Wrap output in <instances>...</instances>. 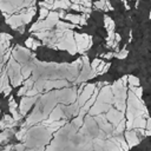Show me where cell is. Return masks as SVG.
<instances>
[{"label":"cell","mask_w":151,"mask_h":151,"mask_svg":"<svg viewBox=\"0 0 151 151\" xmlns=\"http://www.w3.org/2000/svg\"><path fill=\"white\" fill-rule=\"evenodd\" d=\"M94 88H96V86L93 85V84H90V85H87L86 87H85V90L83 91V93H81V96L79 97V99H78V105L81 107V106H84V104L91 98V96H92V93H93V91H94Z\"/></svg>","instance_id":"6da1fadb"},{"label":"cell","mask_w":151,"mask_h":151,"mask_svg":"<svg viewBox=\"0 0 151 151\" xmlns=\"http://www.w3.org/2000/svg\"><path fill=\"white\" fill-rule=\"evenodd\" d=\"M106 119L110 120L111 123H113L114 126H117L118 123L124 119V114H123V112H119V111H117L114 109H110L107 114H106Z\"/></svg>","instance_id":"7a4b0ae2"},{"label":"cell","mask_w":151,"mask_h":151,"mask_svg":"<svg viewBox=\"0 0 151 151\" xmlns=\"http://www.w3.org/2000/svg\"><path fill=\"white\" fill-rule=\"evenodd\" d=\"M126 142L129 143V144H127L129 147H132V146H134V145L138 144V138H137L134 131L130 130L129 132H126Z\"/></svg>","instance_id":"3957f363"},{"label":"cell","mask_w":151,"mask_h":151,"mask_svg":"<svg viewBox=\"0 0 151 151\" xmlns=\"http://www.w3.org/2000/svg\"><path fill=\"white\" fill-rule=\"evenodd\" d=\"M71 0H54L53 2V8H60V9H66L71 7Z\"/></svg>","instance_id":"277c9868"},{"label":"cell","mask_w":151,"mask_h":151,"mask_svg":"<svg viewBox=\"0 0 151 151\" xmlns=\"http://www.w3.org/2000/svg\"><path fill=\"white\" fill-rule=\"evenodd\" d=\"M61 117H64V114H63V112H61V109H60V106H57L53 111H52V113L50 114V120L51 122H57V120H59Z\"/></svg>","instance_id":"5b68a950"},{"label":"cell","mask_w":151,"mask_h":151,"mask_svg":"<svg viewBox=\"0 0 151 151\" xmlns=\"http://www.w3.org/2000/svg\"><path fill=\"white\" fill-rule=\"evenodd\" d=\"M146 127V119L144 117H136L133 120V129H145Z\"/></svg>","instance_id":"8992f818"},{"label":"cell","mask_w":151,"mask_h":151,"mask_svg":"<svg viewBox=\"0 0 151 151\" xmlns=\"http://www.w3.org/2000/svg\"><path fill=\"white\" fill-rule=\"evenodd\" d=\"M104 25H105V28L107 29V32H111L114 29V21L107 15L104 17Z\"/></svg>","instance_id":"52a82bcc"},{"label":"cell","mask_w":151,"mask_h":151,"mask_svg":"<svg viewBox=\"0 0 151 151\" xmlns=\"http://www.w3.org/2000/svg\"><path fill=\"white\" fill-rule=\"evenodd\" d=\"M64 19L70 20L73 25H78L80 22V15H78V14H66Z\"/></svg>","instance_id":"ba28073f"},{"label":"cell","mask_w":151,"mask_h":151,"mask_svg":"<svg viewBox=\"0 0 151 151\" xmlns=\"http://www.w3.org/2000/svg\"><path fill=\"white\" fill-rule=\"evenodd\" d=\"M76 25H73V24H68V22H65V21H58L57 22V28H60V29H72L73 27H74Z\"/></svg>","instance_id":"9c48e42d"},{"label":"cell","mask_w":151,"mask_h":151,"mask_svg":"<svg viewBox=\"0 0 151 151\" xmlns=\"http://www.w3.org/2000/svg\"><path fill=\"white\" fill-rule=\"evenodd\" d=\"M125 123H126V122H125L124 119H123L122 122H119V123H118V125L116 126V131H114V134H116V136L120 134V133H122V132H123V131L126 129V126H125Z\"/></svg>","instance_id":"30bf717a"},{"label":"cell","mask_w":151,"mask_h":151,"mask_svg":"<svg viewBox=\"0 0 151 151\" xmlns=\"http://www.w3.org/2000/svg\"><path fill=\"white\" fill-rule=\"evenodd\" d=\"M127 80L130 83V86H133V87H138L139 86V79L134 76H129L127 77Z\"/></svg>","instance_id":"8fae6325"},{"label":"cell","mask_w":151,"mask_h":151,"mask_svg":"<svg viewBox=\"0 0 151 151\" xmlns=\"http://www.w3.org/2000/svg\"><path fill=\"white\" fill-rule=\"evenodd\" d=\"M130 90L134 93V96L137 97V98H139V99H142V93H143V88L140 87V86H138V87H133V86H130Z\"/></svg>","instance_id":"7c38bea8"},{"label":"cell","mask_w":151,"mask_h":151,"mask_svg":"<svg viewBox=\"0 0 151 151\" xmlns=\"http://www.w3.org/2000/svg\"><path fill=\"white\" fill-rule=\"evenodd\" d=\"M46 19H48L53 22H58L59 21V14H58V12H50Z\"/></svg>","instance_id":"4fadbf2b"},{"label":"cell","mask_w":151,"mask_h":151,"mask_svg":"<svg viewBox=\"0 0 151 151\" xmlns=\"http://www.w3.org/2000/svg\"><path fill=\"white\" fill-rule=\"evenodd\" d=\"M105 2H106V0H99V1L94 2V7H96V8H98V9L107 11V9H106V6H105Z\"/></svg>","instance_id":"5bb4252c"},{"label":"cell","mask_w":151,"mask_h":151,"mask_svg":"<svg viewBox=\"0 0 151 151\" xmlns=\"http://www.w3.org/2000/svg\"><path fill=\"white\" fill-rule=\"evenodd\" d=\"M53 2H54V0H47V1L40 2V5H41V7H44V8L51 9V8H53Z\"/></svg>","instance_id":"9a60e30c"},{"label":"cell","mask_w":151,"mask_h":151,"mask_svg":"<svg viewBox=\"0 0 151 151\" xmlns=\"http://www.w3.org/2000/svg\"><path fill=\"white\" fill-rule=\"evenodd\" d=\"M100 129L104 130V132H110L112 130V125L109 124V123H103V124H99Z\"/></svg>","instance_id":"2e32d148"},{"label":"cell","mask_w":151,"mask_h":151,"mask_svg":"<svg viewBox=\"0 0 151 151\" xmlns=\"http://www.w3.org/2000/svg\"><path fill=\"white\" fill-rule=\"evenodd\" d=\"M48 9L47 8H44V7H41V9H40V20H44L45 18H47V15H48Z\"/></svg>","instance_id":"e0dca14e"},{"label":"cell","mask_w":151,"mask_h":151,"mask_svg":"<svg viewBox=\"0 0 151 151\" xmlns=\"http://www.w3.org/2000/svg\"><path fill=\"white\" fill-rule=\"evenodd\" d=\"M38 90L35 88V87H33V88H29L27 92H26V96L27 97H34V96H38Z\"/></svg>","instance_id":"ac0fdd59"},{"label":"cell","mask_w":151,"mask_h":151,"mask_svg":"<svg viewBox=\"0 0 151 151\" xmlns=\"http://www.w3.org/2000/svg\"><path fill=\"white\" fill-rule=\"evenodd\" d=\"M113 55L117 57V58H119V59H124V58L127 55V51H126V50H122L119 53H114Z\"/></svg>","instance_id":"d6986e66"},{"label":"cell","mask_w":151,"mask_h":151,"mask_svg":"<svg viewBox=\"0 0 151 151\" xmlns=\"http://www.w3.org/2000/svg\"><path fill=\"white\" fill-rule=\"evenodd\" d=\"M100 63H101V60H100V59H94V60L91 63V70L94 72V71H96V68L99 66V64H100Z\"/></svg>","instance_id":"ffe728a7"},{"label":"cell","mask_w":151,"mask_h":151,"mask_svg":"<svg viewBox=\"0 0 151 151\" xmlns=\"http://www.w3.org/2000/svg\"><path fill=\"white\" fill-rule=\"evenodd\" d=\"M125 126H126V130H127V131L132 130V129H133V122H132V120H127V122L125 123Z\"/></svg>","instance_id":"44dd1931"},{"label":"cell","mask_w":151,"mask_h":151,"mask_svg":"<svg viewBox=\"0 0 151 151\" xmlns=\"http://www.w3.org/2000/svg\"><path fill=\"white\" fill-rule=\"evenodd\" d=\"M33 42H34V40H33V38H28L27 40H26V46L27 47H29V48H32V46H33Z\"/></svg>","instance_id":"7402d4cb"},{"label":"cell","mask_w":151,"mask_h":151,"mask_svg":"<svg viewBox=\"0 0 151 151\" xmlns=\"http://www.w3.org/2000/svg\"><path fill=\"white\" fill-rule=\"evenodd\" d=\"M27 91H28V88H27V87H26V86L24 85V86H22V87L20 88V91L18 92V94H19V96H22V94H26V92H27Z\"/></svg>","instance_id":"603a6c76"},{"label":"cell","mask_w":151,"mask_h":151,"mask_svg":"<svg viewBox=\"0 0 151 151\" xmlns=\"http://www.w3.org/2000/svg\"><path fill=\"white\" fill-rule=\"evenodd\" d=\"M71 8H72V9H74V11H80L81 6H80L79 4H72V5H71Z\"/></svg>","instance_id":"cb8c5ba5"},{"label":"cell","mask_w":151,"mask_h":151,"mask_svg":"<svg viewBox=\"0 0 151 151\" xmlns=\"http://www.w3.org/2000/svg\"><path fill=\"white\" fill-rule=\"evenodd\" d=\"M24 134H25V130H21V131H19V132L17 133V138H18V139H21Z\"/></svg>","instance_id":"d4e9b609"},{"label":"cell","mask_w":151,"mask_h":151,"mask_svg":"<svg viewBox=\"0 0 151 151\" xmlns=\"http://www.w3.org/2000/svg\"><path fill=\"white\" fill-rule=\"evenodd\" d=\"M146 129L147 130H151V118H149L146 120Z\"/></svg>","instance_id":"484cf974"},{"label":"cell","mask_w":151,"mask_h":151,"mask_svg":"<svg viewBox=\"0 0 151 151\" xmlns=\"http://www.w3.org/2000/svg\"><path fill=\"white\" fill-rule=\"evenodd\" d=\"M112 55H113V53H106V54H104L103 57H104V58H106V59H109V58H111Z\"/></svg>","instance_id":"4316f807"},{"label":"cell","mask_w":151,"mask_h":151,"mask_svg":"<svg viewBox=\"0 0 151 151\" xmlns=\"http://www.w3.org/2000/svg\"><path fill=\"white\" fill-rule=\"evenodd\" d=\"M11 90H12V88H11V87H9V86H8V87H7V88H5V90H4V92H5V94H8V93H9V92H11Z\"/></svg>","instance_id":"83f0119b"},{"label":"cell","mask_w":151,"mask_h":151,"mask_svg":"<svg viewBox=\"0 0 151 151\" xmlns=\"http://www.w3.org/2000/svg\"><path fill=\"white\" fill-rule=\"evenodd\" d=\"M58 14H59V18H65V15H66V14H65V13H64L63 11H60V12H59Z\"/></svg>","instance_id":"f1b7e54d"},{"label":"cell","mask_w":151,"mask_h":151,"mask_svg":"<svg viewBox=\"0 0 151 151\" xmlns=\"http://www.w3.org/2000/svg\"><path fill=\"white\" fill-rule=\"evenodd\" d=\"M6 127V125H5V123L2 122V120H0V129H5Z\"/></svg>","instance_id":"f546056e"},{"label":"cell","mask_w":151,"mask_h":151,"mask_svg":"<svg viewBox=\"0 0 151 151\" xmlns=\"http://www.w3.org/2000/svg\"><path fill=\"white\" fill-rule=\"evenodd\" d=\"M145 136H151V130H146L145 131Z\"/></svg>","instance_id":"4dcf8cb0"},{"label":"cell","mask_w":151,"mask_h":151,"mask_svg":"<svg viewBox=\"0 0 151 151\" xmlns=\"http://www.w3.org/2000/svg\"><path fill=\"white\" fill-rule=\"evenodd\" d=\"M150 19H151V12H150Z\"/></svg>","instance_id":"1f68e13d"}]
</instances>
